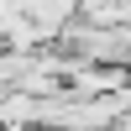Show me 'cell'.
<instances>
[{
	"instance_id": "1",
	"label": "cell",
	"mask_w": 131,
	"mask_h": 131,
	"mask_svg": "<svg viewBox=\"0 0 131 131\" xmlns=\"http://www.w3.org/2000/svg\"><path fill=\"white\" fill-rule=\"evenodd\" d=\"M16 10H21V0H0V26H5V21L16 16Z\"/></svg>"
},
{
	"instance_id": "2",
	"label": "cell",
	"mask_w": 131,
	"mask_h": 131,
	"mask_svg": "<svg viewBox=\"0 0 131 131\" xmlns=\"http://www.w3.org/2000/svg\"><path fill=\"white\" fill-rule=\"evenodd\" d=\"M5 131H47V126H5Z\"/></svg>"
}]
</instances>
